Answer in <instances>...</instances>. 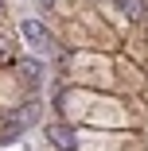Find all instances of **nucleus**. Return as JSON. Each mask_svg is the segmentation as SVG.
<instances>
[{"instance_id": "obj_1", "label": "nucleus", "mask_w": 148, "mask_h": 151, "mask_svg": "<svg viewBox=\"0 0 148 151\" xmlns=\"http://www.w3.org/2000/svg\"><path fill=\"white\" fill-rule=\"evenodd\" d=\"M39 120V101H27V105H20L12 116H8V124H4V132H0V139H16L20 132H27Z\"/></svg>"}, {"instance_id": "obj_2", "label": "nucleus", "mask_w": 148, "mask_h": 151, "mask_svg": "<svg viewBox=\"0 0 148 151\" xmlns=\"http://www.w3.org/2000/svg\"><path fill=\"white\" fill-rule=\"evenodd\" d=\"M20 35L27 39V47H31V50H39V54L55 47V35L47 31V27H43L39 19H23V23H20Z\"/></svg>"}, {"instance_id": "obj_3", "label": "nucleus", "mask_w": 148, "mask_h": 151, "mask_svg": "<svg viewBox=\"0 0 148 151\" xmlns=\"http://www.w3.org/2000/svg\"><path fill=\"white\" fill-rule=\"evenodd\" d=\"M47 132H51V143L58 151H78V139H74V128L70 124H51Z\"/></svg>"}, {"instance_id": "obj_4", "label": "nucleus", "mask_w": 148, "mask_h": 151, "mask_svg": "<svg viewBox=\"0 0 148 151\" xmlns=\"http://www.w3.org/2000/svg\"><path fill=\"white\" fill-rule=\"evenodd\" d=\"M16 70H20V81H23L27 89H39V85H43V66H39V62L27 58V62H20Z\"/></svg>"}, {"instance_id": "obj_5", "label": "nucleus", "mask_w": 148, "mask_h": 151, "mask_svg": "<svg viewBox=\"0 0 148 151\" xmlns=\"http://www.w3.org/2000/svg\"><path fill=\"white\" fill-rule=\"evenodd\" d=\"M117 8H121L129 19H144L148 16V0H117Z\"/></svg>"}, {"instance_id": "obj_6", "label": "nucleus", "mask_w": 148, "mask_h": 151, "mask_svg": "<svg viewBox=\"0 0 148 151\" xmlns=\"http://www.w3.org/2000/svg\"><path fill=\"white\" fill-rule=\"evenodd\" d=\"M4 62H12V47H8V39H0V66Z\"/></svg>"}, {"instance_id": "obj_7", "label": "nucleus", "mask_w": 148, "mask_h": 151, "mask_svg": "<svg viewBox=\"0 0 148 151\" xmlns=\"http://www.w3.org/2000/svg\"><path fill=\"white\" fill-rule=\"evenodd\" d=\"M0 12H4V0H0Z\"/></svg>"}, {"instance_id": "obj_8", "label": "nucleus", "mask_w": 148, "mask_h": 151, "mask_svg": "<svg viewBox=\"0 0 148 151\" xmlns=\"http://www.w3.org/2000/svg\"><path fill=\"white\" fill-rule=\"evenodd\" d=\"M43 4H55V0H43Z\"/></svg>"}]
</instances>
